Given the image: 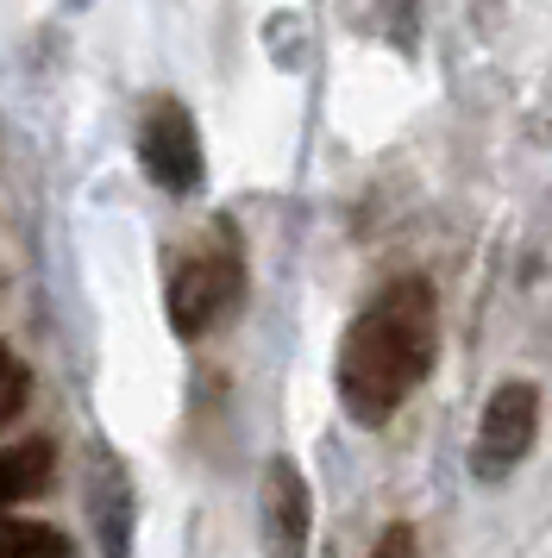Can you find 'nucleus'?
<instances>
[{
  "mask_svg": "<svg viewBox=\"0 0 552 558\" xmlns=\"http://www.w3.org/2000/svg\"><path fill=\"white\" fill-rule=\"evenodd\" d=\"M0 558H70V539L45 521H0Z\"/></svg>",
  "mask_w": 552,
  "mask_h": 558,
  "instance_id": "6e6552de",
  "label": "nucleus"
},
{
  "mask_svg": "<svg viewBox=\"0 0 552 558\" xmlns=\"http://www.w3.org/2000/svg\"><path fill=\"white\" fill-rule=\"evenodd\" d=\"M245 295V257L232 245V232H220L207 252H195L170 282V320L182 339H201L207 327H220L226 314Z\"/></svg>",
  "mask_w": 552,
  "mask_h": 558,
  "instance_id": "f03ea898",
  "label": "nucleus"
},
{
  "mask_svg": "<svg viewBox=\"0 0 552 558\" xmlns=\"http://www.w3.org/2000/svg\"><path fill=\"white\" fill-rule=\"evenodd\" d=\"M139 157H145L151 182L170 195H189L201 182V138L176 101H151L145 126H139Z\"/></svg>",
  "mask_w": 552,
  "mask_h": 558,
  "instance_id": "20e7f679",
  "label": "nucleus"
},
{
  "mask_svg": "<svg viewBox=\"0 0 552 558\" xmlns=\"http://www.w3.org/2000/svg\"><path fill=\"white\" fill-rule=\"evenodd\" d=\"M45 477H50V446L45 439H25V446H13V452H0V508L38 496Z\"/></svg>",
  "mask_w": 552,
  "mask_h": 558,
  "instance_id": "0eeeda50",
  "label": "nucleus"
},
{
  "mask_svg": "<svg viewBox=\"0 0 552 558\" xmlns=\"http://www.w3.org/2000/svg\"><path fill=\"white\" fill-rule=\"evenodd\" d=\"M308 527H314L308 483L289 458H271V471H264V558H308Z\"/></svg>",
  "mask_w": 552,
  "mask_h": 558,
  "instance_id": "39448f33",
  "label": "nucleus"
},
{
  "mask_svg": "<svg viewBox=\"0 0 552 558\" xmlns=\"http://www.w3.org/2000/svg\"><path fill=\"white\" fill-rule=\"evenodd\" d=\"M540 433V389L533 383H502L483 421H477V446H471V471L483 483H502L508 471H521V458L533 452Z\"/></svg>",
  "mask_w": 552,
  "mask_h": 558,
  "instance_id": "7ed1b4c3",
  "label": "nucleus"
},
{
  "mask_svg": "<svg viewBox=\"0 0 552 558\" xmlns=\"http://www.w3.org/2000/svg\"><path fill=\"white\" fill-rule=\"evenodd\" d=\"M440 352V302L433 282L401 277L351 320L339 345V402L358 427H383L433 371Z\"/></svg>",
  "mask_w": 552,
  "mask_h": 558,
  "instance_id": "f257e3e1",
  "label": "nucleus"
},
{
  "mask_svg": "<svg viewBox=\"0 0 552 558\" xmlns=\"http://www.w3.org/2000/svg\"><path fill=\"white\" fill-rule=\"evenodd\" d=\"M371 558H421V539H415L408 521H396V527H383V539H376Z\"/></svg>",
  "mask_w": 552,
  "mask_h": 558,
  "instance_id": "1a4fd4ad",
  "label": "nucleus"
},
{
  "mask_svg": "<svg viewBox=\"0 0 552 558\" xmlns=\"http://www.w3.org/2000/svg\"><path fill=\"white\" fill-rule=\"evenodd\" d=\"M95 527H100V553L107 558H132V489H125L113 458H100L95 471Z\"/></svg>",
  "mask_w": 552,
  "mask_h": 558,
  "instance_id": "423d86ee",
  "label": "nucleus"
}]
</instances>
